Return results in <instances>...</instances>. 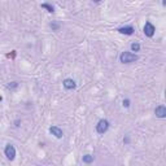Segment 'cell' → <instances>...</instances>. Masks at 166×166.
I'll return each instance as SVG.
<instances>
[{"instance_id": "6da1fadb", "label": "cell", "mask_w": 166, "mask_h": 166, "mask_svg": "<svg viewBox=\"0 0 166 166\" xmlns=\"http://www.w3.org/2000/svg\"><path fill=\"white\" fill-rule=\"evenodd\" d=\"M137 60V56L132 52H122L121 56H119V61L123 62V64H131V62H135Z\"/></svg>"}, {"instance_id": "7a4b0ae2", "label": "cell", "mask_w": 166, "mask_h": 166, "mask_svg": "<svg viewBox=\"0 0 166 166\" xmlns=\"http://www.w3.org/2000/svg\"><path fill=\"white\" fill-rule=\"evenodd\" d=\"M108 129H109V122L107 119H100L99 123L96 125V131L99 134H105L108 131Z\"/></svg>"}, {"instance_id": "3957f363", "label": "cell", "mask_w": 166, "mask_h": 166, "mask_svg": "<svg viewBox=\"0 0 166 166\" xmlns=\"http://www.w3.org/2000/svg\"><path fill=\"white\" fill-rule=\"evenodd\" d=\"M144 34L147 35V37H149V38H152L154 35V31H156V27L153 26V25H152L149 21H148V22H146V25H144Z\"/></svg>"}, {"instance_id": "277c9868", "label": "cell", "mask_w": 166, "mask_h": 166, "mask_svg": "<svg viewBox=\"0 0 166 166\" xmlns=\"http://www.w3.org/2000/svg\"><path fill=\"white\" fill-rule=\"evenodd\" d=\"M5 156L10 161L15 160V157H16V149H15V147L10 146V144H8V146L5 147Z\"/></svg>"}, {"instance_id": "5b68a950", "label": "cell", "mask_w": 166, "mask_h": 166, "mask_svg": "<svg viewBox=\"0 0 166 166\" xmlns=\"http://www.w3.org/2000/svg\"><path fill=\"white\" fill-rule=\"evenodd\" d=\"M154 113H156V116L158 118H165L166 117V108L164 107V105H160V107L156 108Z\"/></svg>"}, {"instance_id": "8992f818", "label": "cell", "mask_w": 166, "mask_h": 166, "mask_svg": "<svg viewBox=\"0 0 166 166\" xmlns=\"http://www.w3.org/2000/svg\"><path fill=\"white\" fill-rule=\"evenodd\" d=\"M49 131H51V134L52 135H55L56 137H62V130L61 129H59L57 126H52L51 129H49Z\"/></svg>"}, {"instance_id": "52a82bcc", "label": "cell", "mask_w": 166, "mask_h": 166, "mask_svg": "<svg viewBox=\"0 0 166 166\" xmlns=\"http://www.w3.org/2000/svg\"><path fill=\"white\" fill-rule=\"evenodd\" d=\"M62 84H64V87H65L66 90H73V88H75V86H77L75 82H74L73 79H70V78H68V79L64 80Z\"/></svg>"}, {"instance_id": "ba28073f", "label": "cell", "mask_w": 166, "mask_h": 166, "mask_svg": "<svg viewBox=\"0 0 166 166\" xmlns=\"http://www.w3.org/2000/svg\"><path fill=\"white\" fill-rule=\"evenodd\" d=\"M118 31H119L121 34H125V35H132V34H134V27H132V26L121 27V29H118Z\"/></svg>"}, {"instance_id": "9c48e42d", "label": "cell", "mask_w": 166, "mask_h": 166, "mask_svg": "<svg viewBox=\"0 0 166 166\" xmlns=\"http://www.w3.org/2000/svg\"><path fill=\"white\" fill-rule=\"evenodd\" d=\"M92 161H94V157L91 156V154H86V156H83V162L84 164H91Z\"/></svg>"}, {"instance_id": "30bf717a", "label": "cell", "mask_w": 166, "mask_h": 166, "mask_svg": "<svg viewBox=\"0 0 166 166\" xmlns=\"http://www.w3.org/2000/svg\"><path fill=\"white\" fill-rule=\"evenodd\" d=\"M42 8H44V9H47L48 12H53L55 10V8L52 5H49V4H47V3H44V4H42Z\"/></svg>"}, {"instance_id": "8fae6325", "label": "cell", "mask_w": 166, "mask_h": 166, "mask_svg": "<svg viewBox=\"0 0 166 166\" xmlns=\"http://www.w3.org/2000/svg\"><path fill=\"white\" fill-rule=\"evenodd\" d=\"M131 49H132L134 52H139L140 44H139V43H132V44H131Z\"/></svg>"}, {"instance_id": "7c38bea8", "label": "cell", "mask_w": 166, "mask_h": 166, "mask_svg": "<svg viewBox=\"0 0 166 166\" xmlns=\"http://www.w3.org/2000/svg\"><path fill=\"white\" fill-rule=\"evenodd\" d=\"M17 86H18V83H17V82H12L10 84H8L7 87H8V88H16Z\"/></svg>"}, {"instance_id": "4fadbf2b", "label": "cell", "mask_w": 166, "mask_h": 166, "mask_svg": "<svg viewBox=\"0 0 166 166\" xmlns=\"http://www.w3.org/2000/svg\"><path fill=\"white\" fill-rule=\"evenodd\" d=\"M123 107H125V108H129L130 107V100H129V99L123 100Z\"/></svg>"}, {"instance_id": "5bb4252c", "label": "cell", "mask_w": 166, "mask_h": 166, "mask_svg": "<svg viewBox=\"0 0 166 166\" xmlns=\"http://www.w3.org/2000/svg\"><path fill=\"white\" fill-rule=\"evenodd\" d=\"M51 27H52V30H57L60 27V25L59 23H51Z\"/></svg>"}, {"instance_id": "9a60e30c", "label": "cell", "mask_w": 166, "mask_h": 166, "mask_svg": "<svg viewBox=\"0 0 166 166\" xmlns=\"http://www.w3.org/2000/svg\"><path fill=\"white\" fill-rule=\"evenodd\" d=\"M94 1H95V3H99V1H101V0H94Z\"/></svg>"}, {"instance_id": "2e32d148", "label": "cell", "mask_w": 166, "mask_h": 166, "mask_svg": "<svg viewBox=\"0 0 166 166\" xmlns=\"http://www.w3.org/2000/svg\"><path fill=\"white\" fill-rule=\"evenodd\" d=\"M1 100H3V97H1V96H0V101H1Z\"/></svg>"}]
</instances>
